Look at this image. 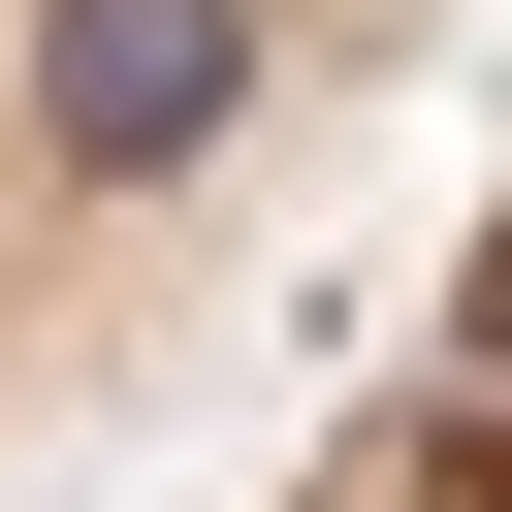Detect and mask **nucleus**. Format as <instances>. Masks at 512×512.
Segmentation results:
<instances>
[{"label":"nucleus","mask_w":512,"mask_h":512,"mask_svg":"<svg viewBox=\"0 0 512 512\" xmlns=\"http://www.w3.org/2000/svg\"><path fill=\"white\" fill-rule=\"evenodd\" d=\"M352 32H384V0H0V416L96 352V288H128L288 96H352Z\"/></svg>","instance_id":"1"}]
</instances>
